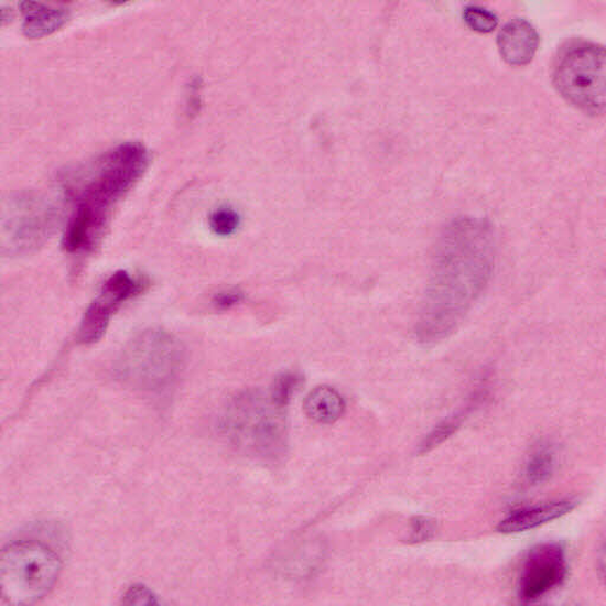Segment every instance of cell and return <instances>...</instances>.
Returning <instances> with one entry per match:
<instances>
[{
	"label": "cell",
	"instance_id": "cell-1",
	"mask_svg": "<svg viewBox=\"0 0 606 606\" xmlns=\"http://www.w3.org/2000/svg\"><path fill=\"white\" fill-rule=\"evenodd\" d=\"M496 252V235L484 218L459 217L444 227L414 332L421 344H439L464 323L490 282Z\"/></svg>",
	"mask_w": 606,
	"mask_h": 606
},
{
	"label": "cell",
	"instance_id": "cell-2",
	"mask_svg": "<svg viewBox=\"0 0 606 606\" xmlns=\"http://www.w3.org/2000/svg\"><path fill=\"white\" fill-rule=\"evenodd\" d=\"M148 165V150L130 142L74 175L67 187L72 214L63 238L66 250L82 253L97 247L116 205L129 194Z\"/></svg>",
	"mask_w": 606,
	"mask_h": 606
},
{
	"label": "cell",
	"instance_id": "cell-3",
	"mask_svg": "<svg viewBox=\"0 0 606 606\" xmlns=\"http://www.w3.org/2000/svg\"><path fill=\"white\" fill-rule=\"evenodd\" d=\"M61 558L41 541H14L0 550V597L10 604H34L52 592Z\"/></svg>",
	"mask_w": 606,
	"mask_h": 606
},
{
	"label": "cell",
	"instance_id": "cell-4",
	"mask_svg": "<svg viewBox=\"0 0 606 606\" xmlns=\"http://www.w3.org/2000/svg\"><path fill=\"white\" fill-rule=\"evenodd\" d=\"M605 57L603 46L573 41L555 58L553 84L558 93L587 116L599 117L605 111Z\"/></svg>",
	"mask_w": 606,
	"mask_h": 606
},
{
	"label": "cell",
	"instance_id": "cell-5",
	"mask_svg": "<svg viewBox=\"0 0 606 606\" xmlns=\"http://www.w3.org/2000/svg\"><path fill=\"white\" fill-rule=\"evenodd\" d=\"M184 360V347L171 334L147 331L123 350L118 375L134 389L164 390L178 378Z\"/></svg>",
	"mask_w": 606,
	"mask_h": 606
},
{
	"label": "cell",
	"instance_id": "cell-6",
	"mask_svg": "<svg viewBox=\"0 0 606 606\" xmlns=\"http://www.w3.org/2000/svg\"><path fill=\"white\" fill-rule=\"evenodd\" d=\"M57 225V207L42 195L24 193L0 201V255L21 257L39 250Z\"/></svg>",
	"mask_w": 606,
	"mask_h": 606
},
{
	"label": "cell",
	"instance_id": "cell-7",
	"mask_svg": "<svg viewBox=\"0 0 606 606\" xmlns=\"http://www.w3.org/2000/svg\"><path fill=\"white\" fill-rule=\"evenodd\" d=\"M282 408L260 392L236 398L226 414L231 440L245 451L263 457L280 455L285 442Z\"/></svg>",
	"mask_w": 606,
	"mask_h": 606
},
{
	"label": "cell",
	"instance_id": "cell-8",
	"mask_svg": "<svg viewBox=\"0 0 606 606\" xmlns=\"http://www.w3.org/2000/svg\"><path fill=\"white\" fill-rule=\"evenodd\" d=\"M147 289L145 280L133 279L125 270L117 271L105 282L100 294L87 309L78 331L79 340L84 344H91L101 339L111 317L123 303Z\"/></svg>",
	"mask_w": 606,
	"mask_h": 606
},
{
	"label": "cell",
	"instance_id": "cell-9",
	"mask_svg": "<svg viewBox=\"0 0 606 606\" xmlns=\"http://www.w3.org/2000/svg\"><path fill=\"white\" fill-rule=\"evenodd\" d=\"M567 563L560 544H541L532 549L522 565L519 597L523 603H534L551 594L565 581Z\"/></svg>",
	"mask_w": 606,
	"mask_h": 606
},
{
	"label": "cell",
	"instance_id": "cell-10",
	"mask_svg": "<svg viewBox=\"0 0 606 606\" xmlns=\"http://www.w3.org/2000/svg\"><path fill=\"white\" fill-rule=\"evenodd\" d=\"M499 52L509 66L522 67L532 62L539 46L535 29L526 21L506 24L498 37Z\"/></svg>",
	"mask_w": 606,
	"mask_h": 606
},
{
	"label": "cell",
	"instance_id": "cell-11",
	"mask_svg": "<svg viewBox=\"0 0 606 606\" xmlns=\"http://www.w3.org/2000/svg\"><path fill=\"white\" fill-rule=\"evenodd\" d=\"M574 506L576 502L573 500H562L516 510L499 523L498 532L516 534L532 531L542 524L566 516Z\"/></svg>",
	"mask_w": 606,
	"mask_h": 606
},
{
	"label": "cell",
	"instance_id": "cell-12",
	"mask_svg": "<svg viewBox=\"0 0 606 606\" xmlns=\"http://www.w3.org/2000/svg\"><path fill=\"white\" fill-rule=\"evenodd\" d=\"M21 9L25 15L24 35L30 40L51 36L68 21L67 12L52 9L36 0H24Z\"/></svg>",
	"mask_w": 606,
	"mask_h": 606
},
{
	"label": "cell",
	"instance_id": "cell-13",
	"mask_svg": "<svg viewBox=\"0 0 606 606\" xmlns=\"http://www.w3.org/2000/svg\"><path fill=\"white\" fill-rule=\"evenodd\" d=\"M307 418L321 424L337 422L345 412V402L337 390L329 387H317L305 400Z\"/></svg>",
	"mask_w": 606,
	"mask_h": 606
},
{
	"label": "cell",
	"instance_id": "cell-14",
	"mask_svg": "<svg viewBox=\"0 0 606 606\" xmlns=\"http://www.w3.org/2000/svg\"><path fill=\"white\" fill-rule=\"evenodd\" d=\"M556 453L550 443H541L531 454L526 465L524 477L532 486L544 484L555 470Z\"/></svg>",
	"mask_w": 606,
	"mask_h": 606
},
{
	"label": "cell",
	"instance_id": "cell-15",
	"mask_svg": "<svg viewBox=\"0 0 606 606\" xmlns=\"http://www.w3.org/2000/svg\"><path fill=\"white\" fill-rule=\"evenodd\" d=\"M464 19L467 25L480 34H489L498 26L496 14L478 7H469L464 12Z\"/></svg>",
	"mask_w": 606,
	"mask_h": 606
},
{
	"label": "cell",
	"instance_id": "cell-16",
	"mask_svg": "<svg viewBox=\"0 0 606 606\" xmlns=\"http://www.w3.org/2000/svg\"><path fill=\"white\" fill-rule=\"evenodd\" d=\"M300 377L296 374L281 375L271 389L270 398L278 407L284 409L289 405L296 388L300 385Z\"/></svg>",
	"mask_w": 606,
	"mask_h": 606
},
{
	"label": "cell",
	"instance_id": "cell-17",
	"mask_svg": "<svg viewBox=\"0 0 606 606\" xmlns=\"http://www.w3.org/2000/svg\"><path fill=\"white\" fill-rule=\"evenodd\" d=\"M459 426L461 420L458 418H452L439 424L422 442L420 454L434 451L436 446L453 436Z\"/></svg>",
	"mask_w": 606,
	"mask_h": 606
},
{
	"label": "cell",
	"instance_id": "cell-18",
	"mask_svg": "<svg viewBox=\"0 0 606 606\" xmlns=\"http://www.w3.org/2000/svg\"><path fill=\"white\" fill-rule=\"evenodd\" d=\"M239 221L241 219L238 214L229 207H221L210 216V227L219 236L234 234L239 227Z\"/></svg>",
	"mask_w": 606,
	"mask_h": 606
},
{
	"label": "cell",
	"instance_id": "cell-19",
	"mask_svg": "<svg viewBox=\"0 0 606 606\" xmlns=\"http://www.w3.org/2000/svg\"><path fill=\"white\" fill-rule=\"evenodd\" d=\"M125 603L130 605H155V596L145 586H132L125 596Z\"/></svg>",
	"mask_w": 606,
	"mask_h": 606
},
{
	"label": "cell",
	"instance_id": "cell-20",
	"mask_svg": "<svg viewBox=\"0 0 606 606\" xmlns=\"http://www.w3.org/2000/svg\"><path fill=\"white\" fill-rule=\"evenodd\" d=\"M435 531V526L432 520L426 518H418L412 522L411 540L421 542L432 538Z\"/></svg>",
	"mask_w": 606,
	"mask_h": 606
},
{
	"label": "cell",
	"instance_id": "cell-21",
	"mask_svg": "<svg viewBox=\"0 0 606 606\" xmlns=\"http://www.w3.org/2000/svg\"><path fill=\"white\" fill-rule=\"evenodd\" d=\"M244 299L241 293L238 292H225L215 296V305L219 310H229L237 305L239 301Z\"/></svg>",
	"mask_w": 606,
	"mask_h": 606
},
{
	"label": "cell",
	"instance_id": "cell-22",
	"mask_svg": "<svg viewBox=\"0 0 606 606\" xmlns=\"http://www.w3.org/2000/svg\"><path fill=\"white\" fill-rule=\"evenodd\" d=\"M11 19V11L9 9H0V26L6 24Z\"/></svg>",
	"mask_w": 606,
	"mask_h": 606
}]
</instances>
